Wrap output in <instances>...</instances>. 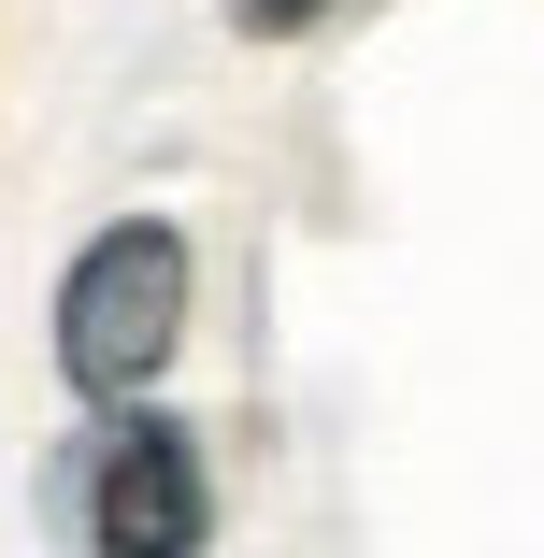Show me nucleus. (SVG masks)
<instances>
[{
	"instance_id": "nucleus-1",
	"label": "nucleus",
	"mask_w": 544,
	"mask_h": 558,
	"mask_svg": "<svg viewBox=\"0 0 544 558\" xmlns=\"http://www.w3.org/2000/svg\"><path fill=\"white\" fill-rule=\"evenodd\" d=\"M186 230L172 215H116L100 244H72V272H58V387L72 401H144L158 373H172V344H186Z\"/></svg>"
},
{
	"instance_id": "nucleus-2",
	"label": "nucleus",
	"mask_w": 544,
	"mask_h": 558,
	"mask_svg": "<svg viewBox=\"0 0 544 558\" xmlns=\"http://www.w3.org/2000/svg\"><path fill=\"white\" fill-rule=\"evenodd\" d=\"M215 530V473H201V444L144 401H116V429L86 444V544L100 558H186Z\"/></svg>"
},
{
	"instance_id": "nucleus-3",
	"label": "nucleus",
	"mask_w": 544,
	"mask_h": 558,
	"mask_svg": "<svg viewBox=\"0 0 544 558\" xmlns=\"http://www.w3.org/2000/svg\"><path fill=\"white\" fill-rule=\"evenodd\" d=\"M330 15H344V0H230L244 44H301V29H330Z\"/></svg>"
}]
</instances>
